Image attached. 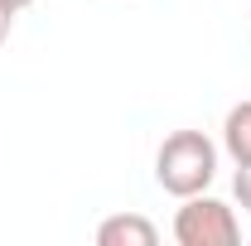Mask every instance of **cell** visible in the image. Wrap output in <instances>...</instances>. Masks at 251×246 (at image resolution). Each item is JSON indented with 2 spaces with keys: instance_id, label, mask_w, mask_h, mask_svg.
Returning a JSON list of instances; mask_svg holds the SVG:
<instances>
[{
  "instance_id": "6da1fadb",
  "label": "cell",
  "mask_w": 251,
  "mask_h": 246,
  "mask_svg": "<svg viewBox=\"0 0 251 246\" xmlns=\"http://www.w3.org/2000/svg\"><path fill=\"white\" fill-rule=\"evenodd\" d=\"M213 179H218V145L203 130H174V135H164V145L155 154V184L169 198L208 193Z\"/></svg>"
},
{
  "instance_id": "7a4b0ae2",
  "label": "cell",
  "mask_w": 251,
  "mask_h": 246,
  "mask_svg": "<svg viewBox=\"0 0 251 246\" xmlns=\"http://www.w3.org/2000/svg\"><path fill=\"white\" fill-rule=\"evenodd\" d=\"M174 242L179 246H237L242 242V222L222 198L193 193L174 213Z\"/></svg>"
},
{
  "instance_id": "3957f363",
  "label": "cell",
  "mask_w": 251,
  "mask_h": 246,
  "mask_svg": "<svg viewBox=\"0 0 251 246\" xmlns=\"http://www.w3.org/2000/svg\"><path fill=\"white\" fill-rule=\"evenodd\" d=\"M159 227L140 213H116L97 227V246H155Z\"/></svg>"
},
{
  "instance_id": "277c9868",
  "label": "cell",
  "mask_w": 251,
  "mask_h": 246,
  "mask_svg": "<svg viewBox=\"0 0 251 246\" xmlns=\"http://www.w3.org/2000/svg\"><path fill=\"white\" fill-rule=\"evenodd\" d=\"M222 150L232 154V164H251V97L227 111V121H222Z\"/></svg>"
},
{
  "instance_id": "5b68a950",
  "label": "cell",
  "mask_w": 251,
  "mask_h": 246,
  "mask_svg": "<svg viewBox=\"0 0 251 246\" xmlns=\"http://www.w3.org/2000/svg\"><path fill=\"white\" fill-rule=\"evenodd\" d=\"M232 193H237L242 213H251V164H237V179H232Z\"/></svg>"
},
{
  "instance_id": "8992f818",
  "label": "cell",
  "mask_w": 251,
  "mask_h": 246,
  "mask_svg": "<svg viewBox=\"0 0 251 246\" xmlns=\"http://www.w3.org/2000/svg\"><path fill=\"white\" fill-rule=\"evenodd\" d=\"M15 15H20V10H15L10 0H0V44L10 39V29H15Z\"/></svg>"
},
{
  "instance_id": "52a82bcc",
  "label": "cell",
  "mask_w": 251,
  "mask_h": 246,
  "mask_svg": "<svg viewBox=\"0 0 251 246\" xmlns=\"http://www.w3.org/2000/svg\"><path fill=\"white\" fill-rule=\"evenodd\" d=\"M10 5H15V10H25V5H34V0H10Z\"/></svg>"
}]
</instances>
